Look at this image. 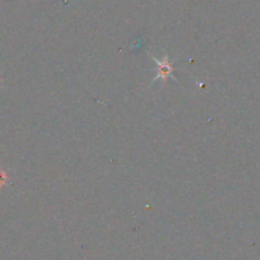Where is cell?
<instances>
[{"instance_id":"6da1fadb","label":"cell","mask_w":260,"mask_h":260,"mask_svg":"<svg viewBox=\"0 0 260 260\" xmlns=\"http://www.w3.org/2000/svg\"><path fill=\"white\" fill-rule=\"evenodd\" d=\"M153 59L157 64V76H156V79H154V82L156 81L166 82L167 78L172 74V67L171 64H170L169 59H167V56L162 57V59H157V57H153Z\"/></svg>"},{"instance_id":"7a4b0ae2","label":"cell","mask_w":260,"mask_h":260,"mask_svg":"<svg viewBox=\"0 0 260 260\" xmlns=\"http://www.w3.org/2000/svg\"><path fill=\"white\" fill-rule=\"evenodd\" d=\"M7 181H8V175H7L6 171L0 170V187L3 186Z\"/></svg>"}]
</instances>
